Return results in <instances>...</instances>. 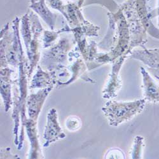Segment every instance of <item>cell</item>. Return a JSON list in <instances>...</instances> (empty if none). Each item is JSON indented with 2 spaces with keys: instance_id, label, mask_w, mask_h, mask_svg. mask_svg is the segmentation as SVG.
Listing matches in <instances>:
<instances>
[{
  "instance_id": "6da1fadb",
  "label": "cell",
  "mask_w": 159,
  "mask_h": 159,
  "mask_svg": "<svg viewBox=\"0 0 159 159\" xmlns=\"http://www.w3.org/2000/svg\"><path fill=\"white\" fill-rule=\"evenodd\" d=\"M46 0H30V8L36 11L51 29L54 27L57 16L48 8Z\"/></svg>"
}]
</instances>
